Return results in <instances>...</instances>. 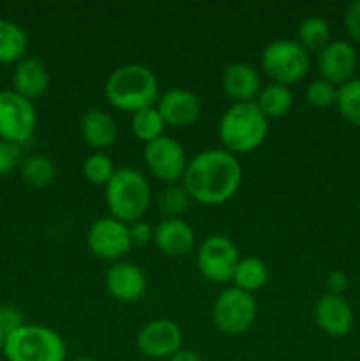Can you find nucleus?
Instances as JSON below:
<instances>
[{
  "label": "nucleus",
  "mask_w": 360,
  "mask_h": 361,
  "mask_svg": "<svg viewBox=\"0 0 360 361\" xmlns=\"http://www.w3.org/2000/svg\"><path fill=\"white\" fill-rule=\"evenodd\" d=\"M239 157L224 148H210L194 155L184 173L182 185L191 200L207 207H217L232 200L242 183Z\"/></svg>",
  "instance_id": "f257e3e1"
},
{
  "label": "nucleus",
  "mask_w": 360,
  "mask_h": 361,
  "mask_svg": "<svg viewBox=\"0 0 360 361\" xmlns=\"http://www.w3.org/2000/svg\"><path fill=\"white\" fill-rule=\"evenodd\" d=\"M159 81L150 67L143 63H124L112 71L104 83V97L109 106L127 113L157 104Z\"/></svg>",
  "instance_id": "f03ea898"
},
{
  "label": "nucleus",
  "mask_w": 360,
  "mask_h": 361,
  "mask_svg": "<svg viewBox=\"0 0 360 361\" xmlns=\"http://www.w3.org/2000/svg\"><path fill=\"white\" fill-rule=\"evenodd\" d=\"M109 215L126 224L141 221L152 201V187L147 176L134 168H116L104 187Z\"/></svg>",
  "instance_id": "7ed1b4c3"
},
{
  "label": "nucleus",
  "mask_w": 360,
  "mask_h": 361,
  "mask_svg": "<svg viewBox=\"0 0 360 361\" xmlns=\"http://www.w3.org/2000/svg\"><path fill=\"white\" fill-rule=\"evenodd\" d=\"M268 134V118L254 102H239L226 109L219 122V140L229 154H249Z\"/></svg>",
  "instance_id": "20e7f679"
},
{
  "label": "nucleus",
  "mask_w": 360,
  "mask_h": 361,
  "mask_svg": "<svg viewBox=\"0 0 360 361\" xmlns=\"http://www.w3.org/2000/svg\"><path fill=\"white\" fill-rule=\"evenodd\" d=\"M2 355L7 361H66L64 338L44 324H21L4 337Z\"/></svg>",
  "instance_id": "39448f33"
},
{
  "label": "nucleus",
  "mask_w": 360,
  "mask_h": 361,
  "mask_svg": "<svg viewBox=\"0 0 360 361\" xmlns=\"http://www.w3.org/2000/svg\"><path fill=\"white\" fill-rule=\"evenodd\" d=\"M261 69L274 83L292 85L304 80L309 71V53L293 39H275L261 51Z\"/></svg>",
  "instance_id": "423d86ee"
},
{
  "label": "nucleus",
  "mask_w": 360,
  "mask_h": 361,
  "mask_svg": "<svg viewBox=\"0 0 360 361\" xmlns=\"http://www.w3.org/2000/svg\"><path fill=\"white\" fill-rule=\"evenodd\" d=\"M256 314L258 305L254 296L235 286L219 293L214 307H212L214 326L221 334L229 335V337H236V335L249 331L256 321Z\"/></svg>",
  "instance_id": "0eeeda50"
},
{
  "label": "nucleus",
  "mask_w": 360,
  "mask_h": 361,
  "mask_svg": "<svg viewBox=\"0 0 360 361\" xmlns=\"http://www.w3.org/2000/svg\"><path fill=\"white\" fill-rule=\"evenodd\" d=\"M37 127V111L34 102L25 99L13 88L0 90V140L25 145L34 136Z\"/></svg>",
  "instance_id": "6e6552de"
},
{
  "label": "nucleus",
  "mask_w": 360,
  "mask_h": 361,
  "mask_svg": "<svg viewBox=\"0 0 360 361\" xmlns=\"http://www.w3.org/2000/svg\"><path fill=\"white\" fill-rule=\"evenodd\" d=\"M143 159L152 176L166 185H175L179 182L182 183L184 173L189 164L186 148L179 140L168 136V134L145 145Z\"/></svg>",
  "instance_id": "1a4fd4ad"
},
{
  "label": "nucleus",
  "mask_w": 360,
  "mask_h": 361,
  "mask_svg": "<svg viewBox=\"0 0 360 361\" xmlns=\"http://www.w3.org/2000/svg\"><path fill=\"white\" fill-rule=\"evenodd\" d=\"M240 261L235 242L224 235H210L200 243L196 252L198 270L214 284L232 282L233 271Z\"/></svg>",
  "instance_id": "9d476101"
},
{
  "label": "nucleus",
  "mask_w": 360,
  "mask_h": 361,
  "mask_svg": "<svg viewBox=\"0 0 360 361\" xmlns=\"http://www.w3.org/2000/svg\"><path fill=\"white\" fill-rule=\"evenodd\" d=\"M87 247L95 257L109 263L122 261L133 249L129 224L112 217H101L87 229Z\"/></svg>",
  "instance_id": "9b49d317"
},
{
  "label": "nucleus",
  "mask_w": 360,
  "mask_h": 361,
  "mask_svg": "<svg viewBox=\"0 0 360 361\" xmlns=\"http://www.w3.org/2000/svg\"><path fill=\"white\" fill-rule=\"evenodd\" d=\"M184 334L172 319H152L136 335V345L150 360H168L182 349Z\"/></svg>",
  "instance_id": "f8f14e48"
},
{
  "label": "nucleus",
  "mask_w": 360,
  "mask_h": 361,
  "mask_svg": "<svg viewBox=\"0 0 360 361\" xmlns=\"http://www.w3.org/2000/svg\"><path fill=\"white\" fill-rule=\"evenodd\" d=\"M318 73L321 80H327L328 83L341 87L355 78L356 66H359V56L352 42L330 41L320 53H318Z\"/></svg>",
  "instance_id": "ddd939ff"
},
{
  "label": "nucleus",
  "mask_w": 360,
  "mask_h": 361,
  "mask_svg": "<svg viewBox=\"0 0 360 361\" xmlns=\"http://www.w3.org/2000/svg\"><path fill=\"white\" fill-rule=\"evenodd\" d=\"M106 293L122 303L140 302L147 295V275L138 264L131 261H116L104 275Z\"/></svg>",
  "instance_id": "4468645a"
},
{
  "label": "nucleus",
  "mask_w": 360,
  "mask_h": 361,
  "mask_svg": "<svg viewBox=\"0 0 360 361\" xmlns=\"http://www.w3.org/2000/svg\"><path fill=\"white\" fill-rule=\"evenodd\" d=\"M159 115L164 120L166 127H182L191 126L196 122L201 115V99L187 88H169L157 99Z\"/></svg>",
  "instance_id": "2eb2a0df"
},
{
  "label": "nucleus",
  "mask_w": 360,
  "mask_h": 361,
  "mask_svg": "<svg viewBox=\"0 0 360 361\" xmlns=\"http://www.w3.org/2000/svg\"><path fill=\"white\" fill-rule=\"evenodd\" d=\"M154 245L168 257H184L193 252L196 233L186 219H162L154 228Z\"/></svg>",
  "instance_id": "dca6fc26"
},
{
  "label": "nucleus",
  "mask_w": 360,
  "mask_h": 361,
  "mask_svg": "<svg viewBox=\"0 0 360 361\" xmlns=\"http://www.w3.org/2000/svg\"><path fill=\"white\" fill-rule=\"evenodd\" d=\"M314 319L323 334L330 337H342L353 326V309L344 296L327 293L316 302Z\"/></svg>",
  "instance_id": "f3484780"
},
{
  "label": "nucleus",
  "mask_w": 360,
  "mask_h": 361,
  "mask_svg": "<svg viewBox=\"0 0 360 361\" xmlns=\"http://www.w3.org/2000/svg\"><path fill=\"white\" fill-rule=\"evenodd\" d=\"M222 90L233 101L254 102L261 90V78L258 71L247 62H232L222 71Z\"/></svg>",
  "instance_id": "a211bd4d"
},
{
  "label": "nucleus",
  "mask_w": 360,
  "mask_h": 361,
  "mask_svg": "<svg viewBox=\"0 0 360 361\" xmlns=\"http://www.w3.org/2000/svg\"><path fill=\"white\" fill-rule=\"evenodd\" d=\"M49 71L42 60L35 56H25L21 62L14 66L13 71V90L23 95L25 99L34 102L42 97L49 88Z\"/></svg>",
  "instance_id": "6ab92c4d"
},
{
  "label": "nucleus",
  "mask_w": 360,
  "mask_h": 361,
  "mask_svg": "<svg viewBox=\"0 0 360 361\" xmlns=\"http://www.w3.org/2000/svg\"><path fill=\"white\" fill-rule=\"evenodd\" d=\"M81 136L94 152H104L119 137V127L108 111L99 108L87 109L81 118Z\"/></svg>",
  "instance_id": "aec40b11"
},
{
  "label": "nucleus",
  "mask_w": 360,
  "mask_h": 361,
  "mask_svg": "<svg viewBox=\"0 0 360 361\" xmlns=\"http://www.w3.org/2000/svg\"><path fill=\"white\" fill-rule=\"evenodd\" d=\"M28 37L23 28L11 20H0V63L16 66L27 56Z\"/></svg>",
  "instance_id": "412c9836"
},
{
  "label": "nucleus",
  "mask_w": 360,
  "mask_h": 361,
  "mask_svg": "<svg viewBox=\"0 0 360 361\" xmlns=\"http://www.w3.org/2000/svg\"><path fill=\"white\" fill-rule=\"evenodd\" d=\"M293 102H295V97H293L292 88L270 81L261 87L254 104L267 118H281L288 115L289 109L293 108Z\"/></svg>",
  "instance_id": "4be33fe9"
},
{
  "label": "nucleus",
  "mask_w": 360,
  "mask_h": 361,
  "mask_svg": "<svg viewBox=\"0 0 360 361\" xmlns=\"http://www.w3.org/2000/svg\"><path fill=\"white\" fill-rule=\"evenodd\" d=\"M268 281V267L261 257L247 256L240 257L235 271H233V286L246 293H256L265 288Z\"/></svg>",
  "instance_id": "5701e85b"
},
{
  "label": "nucleus",
  "mask_w": 360,
  "mask_h": 361,
  "mask_svg": "<svg viewBox=\"0 0 360 361\" xmlns=\"http://www.w3.org/2000/svg\"><path fill=\"white\" fill-rule=\"evenodd\" d=\"M296 42L307 53H320L332 41L330 25L321 16H309L300 21L296 28Z\"/></svg>",
  "instance_id": "b1692460"
},
{
  "label": "nucleus",
  "mask_w": 360,
  "mask_h": 361,
  "mask_svg": "<svg viewBox=\"0 0 360 361\" xmlns=\"http://www.w3.org/2000/svg\"><path fill=\"white\" fill-rule=\"evenodd\" d=\"M164 129L166 123L155 106L140 109L131 116V133L136 140L143 141L145 145L164 136Z\"/></svg>",
  "instance_id": "393cba45"
},
{
  "label": "nucleus",
  "mask_w": 360,
  "mask_h": 361,
  "mask_svg": "<svg viewBox=\"0 0 360 361\" xmlns=\"http://www.w3.org/2000/svg\"><path fill=\"white\" fill-rule=\"evenodd\" d=\"M18 169L25 182L30 183L32 187H48L56 175L55 164L46 155H30L23 159Z\"/></svg>",
  "instance_id": "a878e982"
},
{
  "label": "nucleus",
  "mask_w": 360,
  "mask_h": 361,
  "mask_svg": "<svg viewBox=\"0 0 360 361\" xmlns=\"http://www.w3.org/2000/svg\"><path fill=\"white\" fill-rule=\"evenodd\" d=\"M191 203H193V200H191L186 187L176 185V183L175 185H166V189L157 197V207L164 215V219H184Z\"/></svg>",
  "instance_id": "bb28decb"
},
{
  "label": "nucleus",
  "mask_w": 360,
  "mask_h": 361,
  "mask_svg": "<svg viewBox=\"0 0 360 361\" xmlns=\"http://www.w3.org/2000/svg\"><path fill=\"white\" fill-rule=\"evenodd\" d=\"M342 118L353 126L360 127V78H353L348 83L337 88V101H335Z\"/></svg>",
  "instance_id": "cd10ccee"
},
{
  "label": "nucleus",
  "mask_w": 360,
  "mask_h": 361,
  "mask_svg": "<svg viewBox=\"0 0 360 361\" xmlns=\"http://www.w3.org/2000/svg\"><path fill=\"white\" fill-rule=\"evenodd\" d=\"M115 164L104 152H92L81 164V173L92 185L106 187V183L115 175Z\"/></svg>",
  "instance_id": "c85d7f7f"
},
{
  "label": "nucleus",
  "mask_w": 360,
  "mask_h": 361,
  "mask_svg": "<svg viewBox=\"0 0 360 361\" xmlns=\"http://www.w3.org/2000/svg\"><path fill=\"white\" fill-rule=\"evenodd\" d=\"M306 99L313 108L327 109L330 106H335L337 101V87L328 83L327 80H313L306 87Z\"/></svg>",
  "instance_id": "c756f323"
},
{
  "label": "nucleus",
  "mask_w": 360,
  "mask_h": 361,
  "mask_svg": "<svg viewBox=\"0 0 360 361\" xmlns=\"http://www.w3.org/2000/svg\"><path fill=\"white\" fill-rule=\"evenodd\" d=\"M21 147L0 140V176H7L16 171L21 164Z\"/></svg>",
  "instance_id": "7c9ffc66"
},
{
  "label": "nucleus",
  "mask_w": 360,
  "mask_h": 361,
  "mask_svg": "<svg viewBox=\"0 0 360 361\" xmlns=\"http://www.w3.org/2000/svg\"><path fill=\"white\" fill-rule=\"evenodd\" d=\"M129 236L133 247H145L154 242V228L141 219V221L129 224Z\"/></svg>",
  "instance_id": "2f4dec72"
},
{
  "label": "nucleus",
  "mask_w": 360,
  "mask_h": 361,
  "mask_svg": "<svg viewBox=\"0 0 360 361\" xmlns=\"http://www.w3.org/2000/svg\"><path fill=\"white\" fill-rule=\"evenodd\" d=\"M344 28L349 37L360 42V0H355L348 6L344 13Z\"/></svg>",
  "instance_id": "473e14b6"
},
{
  "label": "nucleus",
  "mask_w": 360,
  "mask_h": 361,
  "mask_svg": "<svg viewBox=\"0 0 360 361\" xmlns=\"http://www.w3.org/2000/svg\"><path fill=\"white\" fill-rule=\"evenodd\" d=\"M23 323V316L18 309L14 307H0V330L4 331V335L11 334V331L18 330Z\"/></svg>",
  "instance_id": "72a5a7b5"
},
{
  "label": "nucleus",
  "mask_w": 360,
  "mask_h": 361,
  "mask_svg": "<svg viewBox=\"0 0 360 361\" xmlns=\"http://www.w3.org/2000/svg\"><path fill=\"white\" fill-rule=\"evenodd\" d=\"M349 286V279L348 275L344 274L342 270H334L328 274L327 277V289L330 295H339L342 296L344 295V291L348 289Z\"/></svg>",
  "instance_id": "f704fd0d"
},
{
  "label": "nucleus",
  "mask_w": 360,
  "mask_h": 361,
  "mask_svg": "<svg viewBox=\"0 0 360 361\" xmlns=\"http://www.w3.org/2000/svg\"><path fill=\"white\" fill-rule=\"evenodd\" d=\"M168 361H201L200 355L194 351H191V349H180V351H176L175 355L169 356Z\"/></svg>",
  "instance_id": "c9c22d12"
},
{
  "label": "nucleus",
  "mask_w": 360,
  "mask_h": 361,
  "mask_svg": "<svg viewBox=\"0 0 360 361\" xmlns=\"http://www.w3.org/2000/svg\"><path fill=\"white\" fill-rule=\"evenodd\" d=\"M4 337H6V335H4V331L0 330V355H2V345H4Z\"/></svg>",
  "instance_id": "e433bc0d"
},
{
  "label": "nucleus",
  "mask_w": 360,
  "mask_h": 361,
  "mask_svg": "<svg viewBox=\"0 0 360 361\" xmlns=\"http://www.w3.org/2000/svg\"><path fill=\"white\" fill-rule=\"evenodd\" d=\"M73 361H97V360H94V358H76Z\"/></svg>",
  "instance_id": "4c0bfd02"
},
{
  "label": "nucleus",
  "mask_w": 360,
  "mask_h": 361,
  "mask_svg": "<svg viewBox=\"0 0 360 361\" xmlns=\"http://www.w3.org/2000/svg\"><path fill=\"white\" fill-rule=\"evenodd\" d=\"M359 207H360V204H359Z\"/></svg>",
  "instance_id": "58836bf2"
}]
</instances>
